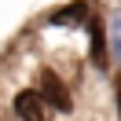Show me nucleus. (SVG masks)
<instances>
[{"label": "nucleus", "mask_w": 121, "mask_h": 121, "mask_svg": "<svg viewBox=\"0 0 121 121\" xmlns=\"http://www.w3.org/2000/svg\"><path fill=\"white\" fill-rule=\"evenodd\" d=\"M40 95H44L48 106H55L59 114H70L73 110V99H70V88L55 70H40Z\"/></svg>", "instance_id": "nucleus-1"}, {"label": "nucleus", "mask_w": 121, "mask_h": 121, "mask_svg": "<svg viewBox=\"0 0 121 121\" xmlns=\"http://www.w3.org/2000/svg\"><path fill=\"white\" fill-rule=\"evenodd\" d=\"M15 114L22 121H48V103L40 92H18L15 95Z\"/></svg>", "instance_id": "nucleus-2"}, {"label": "nucleus", "mask_w": 121, "mask_h": 121, "mask_svg": "<svg viewBox=\"0 0 121 121\" xmlns=\"http://www.w3.org/2000/svg\"><path fill=\"white\" fill-rule=\"evenodd\" d=\"M88 52H92V62H95V66H110V62H106V44H110V37H106V26H103V18H95L92 15V22H88Z\"/></svg>", "instance_id": "nucleus-3"}, {"label": "nucleus", "mask_w": 121, "mask_h": 121, "mask_svg": "<svg viewBox=\"0 0 121 121\" xmlns=\"http://www.w3.org/2000/svg\"><path fill=\"white\" fill-rule=\"evenodd\" d=\"M48 22L52 26H84V22H92V15H88V4H84V0H73V4H66V8L52 11Z\"/></svg>", "instance_id": "nucleus-4"}, {"label": "nucleus", "mask_w": 121, "mask_h": 121, "mask_svg": "<svg viewBox=\"0 0 121 121\" xmlns=\"http://www.w3.org/2000/svg\"><path fill=\"white\" fill-rule=\"evenodd\" d=\"M110 48H114V59L121 66V15H114V22H110Z\"/></svg>", "instance_id": "nucleus-5"}, {"label": "nucleus", "mask_w": 121, "mask_h": 121, "mask_svg": "<svg viewBox=\"0 0 121 121\" xmlns=\"http://www.w3.org/2000/svg\"><path fill=\"white\" fill-rule=\"evenodd\" d=\"M114 92H117V114H121V81L114 84Z\"/></svg>", "instance_id": "nucleus-6"}]
</instances>
